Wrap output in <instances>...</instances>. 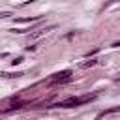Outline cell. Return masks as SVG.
I'll return each instance as SVG.
<instances>
[{
    "mask_svg": "<svg viewBox=\"0 0 120 120\" xmlns=\"http://www.w3.org/2000/svg\"><path fill=\"white\" fill-rule=\"evenodd\" d=\"M96 98H98V94H86V96H79V98H68L64 101H58L54 107H79V105L88 103V101H92Z\"/></svg>",
    "mask_w": 120,
    "mask_h": 120,
    "instance_id": "1",
    "label": "cell"
},
{
    "mask_svg": "<svg viewBox=\"0 0 120 120\" xmlns=\"http://www.w3.org/2000/svg\"><path fill=\"white\" fill-rule=\"evenodd\" d=\"M69 81H71V71L66 69V71H60V73H54L49 79V84H64V82H69Z\"/></svg>",
    "mask_w": 120,
    "mask_h": 120,
    "instance_id": "2",
    "label": "cell"
},
{
    "mask_svg": "<svg viewBox=\"0 0 120 120\" xmlns=\"http://www.w3.org/2000/svg\"><path fill=\"white\" fill-rule=\"evenodd\" d=\"M54 28H56L54 24H49V26H45V28H39L38 32H32V36H30V38H32V39H38V38H41L43 34H49V32H51V30H54Z\"/></svg>",
    "mask_w": 120,
    "mask_h": 120,
    "instance_id": "3",
    "label": "cell"
},
{
    "mask_svg": "<svg viewBox=\"0 0 120 120\" xmlns=\"http://www.w3.org/2000/svg\"><path fill=\"white\" fill-rule=\"evenodd\" d=\"M114 112H120V105H116V107H109V109L101 111V112L98 114V118H103V116H109V114H114Z\"/></svg>",
    "mask_w": 120,
    "mask_h": 120,
    "instance_id": "4",
    "label": "cell"
},
{
    "mask_svg": "<svg viewBox=\"0 0 120 120\" xmlns=\"http://www.w3.org/2000/svg\"><path fill=\"white\" fill-rule=\"evenodd\" d=\"M34 21H41V15H32V17H21V19H15V22H34Z\"/></svg>",
    "mask_w": 120,
    "mask_h": 120,
    "instance_id": "5",
    "label": "cell"
},
{
    "mask_svg": "<svg viewBox=\"0 0 120 120\" xmlns=\"http://www.w3.org/2000/svg\"><path fill=\"white\" fill-rule=\"evenodd\" d=\"M0 75H2V77H8V79H19V77H22L24 73H21V71H15V73H6V71H2Z\"/></svg>",
    "mask_w": 120,
    "mask_h": 120,
    "instance_id": "6",
    "label": "cell"
},
{
    "mask_svg": "<svg viewBox=\"0 0 120 120\" xmlns=\"http://www.w3.org/2000/svg\"><path fill=\"white\" fill-rule=\"evenodd\" d=\"M96 64H98V60H94V58H92V60L82 62V64H81V68H82V69H86V68H92V66H96Z\"/></svg>",
    "mask_w": 120,
    "mask_h": 120,
    "instance_id": "7",
    "label": "cell"
},
{
    "mask_svg": "<svg viewBox=\"0 0 120 120\" xmlns=\"http://www.w3.org/2000/svg\"><path fill=\"white\" fill-rule=\"evenodd\" d=\"M11 17V11H0V19H8Z\"/></svg>",
    "mask_w": 120,
    "mask_h": 120,
    "instance_id": "8",
    "label": "cell"
},
{
    "mask_svg": "<svg viewBox=\"0 0 120 120\" xmlns=\"http://www.w3.org/2000/svg\"><path fill=\"white\" fill-rule=\"evenodd\" d=\"M21 62H22V58H21V56H17V58H13V60H11V66H17V64H21Z\"/></svg>",
    "mask_w": 120,
    "mask_h": 120,
    "instance_id": "9",
    "label": "cell"
},
{
    "mask_svg": "<svg viewBox=\"0 0 120 120\" xmlns=\"http://www.w3.org/2000/svg\"><path fill=\"white\" fill-rule=\"evenodd\" d=\"M111 47H120V41H114V43H111Z\"/></svg>",
    "mask_w": 120,
    "mask_h": 120,
    "instance_id": "10",
    "label": "cell"
},
{
    "mask_svg": "<svg viewBox=\"0 0 120 120\" xmlns=\"http://www.w3.org/2000/svg\"><path fill=\"white\" fill-rule=\"evenodd\" d=\"M114 81H120V73H118V75H116V77H114Z\"/></svg>",
    "mask_w": 120,
    "mask_h": 120,
    "instance_id": "11",
    "label": "cell"
}]
</instances>
